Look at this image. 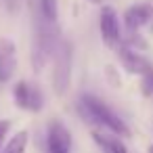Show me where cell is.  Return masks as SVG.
Wrapping results in <instances>:
<instances>
[{"mask_svg":"<svg viewBox=\"0 0 153 153\" xmlns=\"http://www.w3.org/2000/svg\"><path fill=\"white\" fill-rule=\"evenodd\" d=\"M69 46L63 44V53L59 55L57 63H55V76H53V84L57 88V94H63L67 90L69 84Z\"/></svg>","mask_w":153,"mask_h":153,"instance_id":"cell-7","label":"cell"},{"mask_svg":"<svg viewBox=\"0 0 153 153\" xmlns=\"http://www.w3.org/2000/svg\"><path fill=\"white\" fill-rule=\"evenodd\" d=\"M27 138H30V132H27V130L17 132V134L7 143L4 153H25V149H27Z\"/></svg>","mask_w":153,"mask_h":153,"instance_id":"cell-10","label":"cell"},{"mask_svg":"<svg viewBox=\"0 0 153 153\" xmlns=\"http://www.w3.org/2000/svg\"><path fill=\"white\" fill-rule=\"evenodd\" d=\"M90 2H97V4H99V2H103V0H90Z\"/></svg>","mask_w":153,"mask_h":153,"instance_id":"cell-14","label":"cell"},{"mask_svg":"<svg viewBox=\"0 0 153 153\" xmlns=\"http://www.w3.org/2000/svg\"><path fill=\"white\" fill-rule=\"evenodd\" d=\"M9 130H11V122L9 120H0V149H2V143L7 138Z\"/></svg>","mask_w":153,"mask_h":153,"instance_id":"cell-13","label":"cell"},{"mask_svg":"<svg viewBox=\"0 0 153 153\" xmlns=\"http://www.w3.org/2000/svg\"><path fill=\"white\" fill-rule=\"evenodd\" d=\"M48 153H69L71 151V132L61 120H51L48 124Z\"/></svg>","mask_w":153,"mask_h":153,"instance_id":"cell-3","label":"cell"},{"mask_svg":"<svg viewBox=\"0 0 153 153\" xmlns=\"http://www.w3.org/2000/svg\"><path fill=\"white\" fill-rule=\"evenodd\" d=\"M92 138L94 143L105 151V153H128L126 145L120 140V138H113V136H103L99 132H92Z\"/></svg>","mask_w":153,"mask_h":153,"instance_id":"cell-9","label":"cell"},{"mask_svg":"<svg viewBox=\"0 0 153 153\" xmlns=\"http://www.w3.org/2000/svg\"><path fill=\"white\" fill-rule=\"evenodd\" d=\"M151 17H153V7L151 4H134L124 13V23H126L128 30L134 32V30L143 27L145 23H149Z\"/></svg>","mask_w":153,"mask_h":153,"instance_id":"cell-8","label":"cell"},{"mask_svg":"<svg viewBox=\"0 0 153 153\" xmlns=\"http://www.w3.org/2000/svg\"><path fill=\"white\" fill-rule=\"evenodd\" d=\"M13 99H15V105L19 109H25V111H32V113H38L44 107V97H42L40 88L30 84V82H25V80L15 84Z\"/></svg>","mask_w":153,"mask_h":153,"instance_id":"cell-2","label":"cell"},{"mask_svg":"<svg viewBox=\"0 0 153 153\" xmlns=\"http://www.w3.org/2000/svg\"><path fill=\"white\" fill-rule=\"evenodd\" d=\"M80 109H82L84 115L90 117L92 122L107 126L113 134L124 136V138L130 136V128L126 126V122H124L120 115H115L101 99H97V97H92V94H84V97L80 99Z\"/></svg>","mask_w":153,"mask_h":153,"instance_id":"cell-1","label":"cell"},{"mask_svg":"<svg viewBox=\"0 0 153 153\" xmlns=\"http://www.w3.org/2000/svg\"><path fill=\"white\" fill-rule=\"evenodd\" d=\"M149 153H153V145H151V147H149Z\"/></svg>","mask_w":153,"mask_h":153,"instance_id":"cell-15","label":"cell"},{"mask_svg":"<svg viewBox=\"0 0 153 153\" xmlns=\"http://www.w3.org/2000/svg\"><path fill=\"white\" fill-rule=\"evenodd\" d=\"M117 59H120V63L124 65V69L130 71V74H134V76H143V74L151 67V63H149L143 55L134 53V51L128 48V46H120V44H117Z\"/></svg>","mask_w":153,"mask_h":153,"instance_id":"cell-6","label":"cell"},{"mask_svg":"<svg viewBox=\"0 0 153 153\" xmlns=\"http://www.w3.org/2000/svg\"><path fill=\"white\" fill-rule=\"evenodd\" d=\"M143 92L145 94H151L153 92V65L143 74Z\"/></svg>","mask_w":153,"mask_h":153,"instance_id":"cell-12","label":"cell"},{"mask_svg":"<svg viewBox=\"0 0 153 153\" xmlns=\"http://www.w3.org/2000/svg\"><path fill=\"white\" fill-rule=\"evenodd\" d=\"M101 38H103V44L109 48H115L122 40L120 38V21L111 7L101 9Z\"/></svg>","mask_w":153,"mask_h":153,"instance_id":"cell-5","label":"cell"},{"mask_svg":"<svg viewBox=\"0 0 153 153\" xmlns=\"http://www.w3.org/2000/svg\"><path fill=\"white\" fill-rule=\"evenodd\" d=\"M40 9L46 21H57L59 17V7H57V0H40Z\"/></svg>","mask_w":153,"mask_h":153,"instance_id":"cell-11","label":"cell"},{"mask_svg":"<svg viewBox=\"0 0 153 153\" xmlns=\"http://www.w3.org/2000/svg\"><path fill=\"white\" fill-rule=\"evenodd\" d=\"M17 71V48L11 38H0V84H7Z\"/></svg>","mask_w":153,"mask_h":153,"instance_id":"cell-4","label":"cell"}]
</instances>
